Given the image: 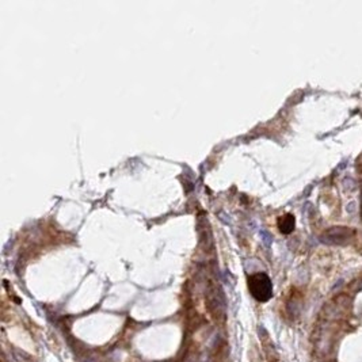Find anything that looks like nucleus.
I'll return each instance as SVG.
<instances>
[{
	"instance_id": "f03ea898",
	"label": "nucleus",
	"mask_w": 362,
	"mask_h": 362,
	"mask_svg": "<svg viewBox=\"0 0 362 362\" xmlns=\"http://www.w3.org/2000/svg\"><path fill=\"white\" fill-rule=\"evenodd\" d=\"M295 225H296V220H295L293 214L288 213V214H283L278 218V228L282 233H290L295 230Z\"/></svg>"
},
{
	"instance_id": "f257e3e1",
	"label": "nucleus",
	"mask_w": 362,
	"mask_h": 362,
	"mask_svg": "<svg viewBox=\"0 0 362 362\" xmlns=\"http://www.w3.org/2000/svg\"><path fill=\"white\" fill-rule=\"evenodd\" d=\"M248 289L252 297L261 303L270 300L273 296V283L269 276L264 273H255L248 278Z\"/></svg>"
}]
</instances>
